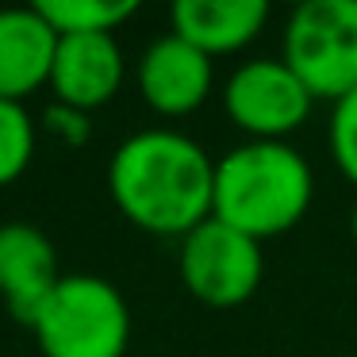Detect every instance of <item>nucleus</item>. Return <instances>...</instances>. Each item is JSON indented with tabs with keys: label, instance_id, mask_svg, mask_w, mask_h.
I'll return each instance as SVG.
<instances>
[{
	"label": "nucleus",
	"instance_id": "1",
	"mask_svg": "<svg viewBox=\"0 0 357 357\" xmlns=\"http://www.w3.org/2000/svg\"><path fill=\"white\" fill-rule=\"evenodd\" d=\"M108 192L135 227L185 238L211 219L215 158L185 131L142 127L112 150Z\"/></svg>",
	"mask_w": 357,
	"mask_h": 357
},
{
	"label": "nucleus",
	"instance_id": "2",
	"mask_svg": "<svg viewBox=\"0 0 357 357\" xmlns=\"http://www.w3.org/2000/svg\"><path fill=\"white\" fill-rule=\"evenodd\" d=\"M315 200L311 162L292 142L246 139L215 158V208L211 215L246 231L250 238L284 234Z\"/></svg>",
	"mask_w": 357,
	"mask_h": 357
},
{
	"label": "nucleus",
	"instance_id": "3",
	"mask_svg": "<svg viewBox=\"0 0 357 357\" xmlns=\"http://www.w3.org/2000/svg\"><path fill=\"white\" fill-rule=\"evenodd\" d=\"M43 357H123L131 346V307L108 277L62 273L31 319Z\"/></svg>",
	"mask_w": 357,
	"mask_h": 357
},
{
	"label": "nucleus",
	"instance_id": "4",
	"mask_svg": "<svg viewBox=\"0 0 357 357\" xmlns=\"http://www.w3.org/2000/svg\"><path fill=\"white\" fill-rule=\"evenodd\" d=\"M284 62L315 100H342L357 89V0H303L284 24Z\"/></svg>",
	"mask_w": 357,
	"mask_h": 357
},
{
	"label": "nucleus",
	"instance_id": "5",
	"mask_svg": "<svg viewBox=\"0 0 357 357\" xmlns=\"http://www.w3.org/2000/svg\"><path fill=\"white\" fill-rule=\"evenodd\" d=\"M177 273L185 288L208 307H238L265 277L261 242L211 215L181 238Z\"/></svg>",
	"mask_w": 357,
	"mask_h": 357
},
{
	"label": "nucleus",
	"instance_id": "6",
	"mask_svg": "<svg viewBox=\"0 0 357 357\" xmlns=\"http://www.w3.org/2000/svg\"><path fill=\"white\" fill-rule=\"evenodd\" d=\"M223 108L250 139L288 142V135L307 123L315 96L284 58H250L223 81Z\"/></svg>",
	"mask_w": 357,
	"mask_h": 357
},
{
	"label": "nucleus",
	"instance_id": "7",
	"mask_svg": "<svg viewBox=\"0 0 357 357\" xmlns=\"http://www.w3.org/2000/svg\"><path fill=\"white\" fill-rule=\"evenodd\" d=\"M135 85L158 116H188L211 96L215 62L188 39L165 31L146 43L135 62Z\"/></svg>",
	"mask_w": 357,
	"mask_h": 357
},
{
	"label": "nucleus",
	"instance_id": "8",
	"mask_svg": "<svg viewBox=\"0 0 357 357\" xmlns=\"http://www.w3.org/2000/svg\"><path fill=\"white\" fill-rule=\"evenodd\" d=\"M127 54L116 35H58L54 70H50V93L58 104L93 112L104 108L123 89Z\"/></svg>",
	"mask_w": 357,
	"mask_h": 357
},
{
	"label": "nucleus",
	"instance_id": "9",
	"mask_svg": "<svg viewBox=\"0 0 357 357\" xmlns=\"http://www.w3.org/2000/svg\"><path fill=\"white\" fill-rule=\"evenodd\" d=\"M58 280V250L43 227L24 219L0 223V300L12 319L31 326Z\"/></svg>",
	"mask_w": 357,
	"mask_h": 357
},
{
	"label": "nucleus",
	"instance_id": "10",
	"mask_svg": "<svg viewBox=\"0 0 357 357\" xmlns=\"http://www.w3.org/2000/svg\"><path fill=\"white\" fill-rule=\"evenodd\" d=\"M58 31L35 4L0 8V100L24 104L31 93L50 85Z\"/></svg>",
	"mask_w": 357,
	"mask_h": 357
},
{
	"label": "nucleus",
	"instance_id": "11",
	"mask_svg": "<svg viewBox=\"0 0 357 357\" xmlns=\"http://www.w3.org/2000/svg\"><path fill=\"white\" fill-rule=\"evenodd\" d=\"M269 0H177L169 8L173 35L188 39L204 54H234L265 31Z\"/></svg>",
	"mask_w": 357,
	"mask_h": 357
},
{
	"label": "nucleus",
	"instance_id": "12",
	"mask_svg": "<svg viewBox=\"0 0 357 357\" xmlns=\"http://www.w3.org/2000/svg\"><path fill=\"white\" fill-rule=\"evenodd\" d=\"M35 8L47 16L58 35H116L139 12L135 0H35Z\"/></svg>",
	"mask_w": 357,
	"mask_h": 357
},
{
	"label": "nucleus",
	"instance_id": "13",
	"mask_svg": "<svg viewBox=\"0 0 357 357\" xmlns=\"http://www.w3.org/2000/svg\"><path fill=\"white\" fill-rule=\"evenodd\" d=\"M39 146V123L31 119L27 104L0 100V188L27 173Z\"/></svg>",
	"mask_w": 357,
	"mask_h": 357
},
{
	"label": "nucleus",
	"instance_id": "14",
	"mask_svg": "<svg viewBox=\"0 0 357 357\" xmlns=\"http://www.w3.org/2000/svg\"><path fill=\"white\" fill-rule=\"evenodd\" d=\"M326 142H331L334 165H338V169L357 185V89H354V93H346L342 100H334Z\"/></svg>",
	"mask_w": 357,
	"mask_h": 357
},
{
	"label": "nucleus",
	"instance_id": "15",
	"mask_svg": "<svg viewBox=\"0 0 357 357\" xmlns=\"http://www.w3.org/2000/svg\"><path fill=\"white\" fill-rule=\"evenodd\" d=\"M43 127H47L54 139H62L66 146H85L89 135H93V123H89V112L70 108V104H50L43 112Z\"/></svg>",
	"mask_w": 357,
	"mask_h": 357
},
{
	"label": "nucleus",
	"instance_id": "16",
	"mask_svg": "<svg viewBox=\"0 0 357 357\" xmlns=\"http://www.w3.org/2000/svg\"><path fill=\"white\" fill-rule=\"evenodd\" d=\"M349 231H354V242H357V208H354V219H349Z\"/></svg>",
	"mask_w": 357,
	"mask_h": 357
},
{
	"label": "nucleus",
	"instance_id": "17",
	"mask_svg": "<svg viewBox=\"0 0 357 357\" xmlns=\"http://www.w3.org/2000/svg\"><path fill=\"white\" fill-rule=\"evenodd\" d=\"M0 357H4V354H0Z\"/></svg>",
	"mask_w": 357,
	"mask_h": 357
}]
</instances>
